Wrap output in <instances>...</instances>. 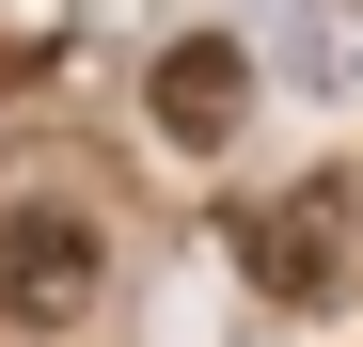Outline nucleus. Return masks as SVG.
<instances>
[{"instance_id":"nucleus-2","label":"nucleus","mask_w":363,"mask_h":347,"mask_svg":"<svg viewBox=\"0 0 363 347\" xmlns=\"http://www.w3.org/2000/svg\"><path fill=\"white\" fill-rule=\"evenodd\" d=\"M363 190H284L253 237H237V268H253V300H284V316H332L347 300V268H363Z\"/></svg>"},{"instance_id":"nucleus-4","label":"nucleus","mask_w":363,"mask_h":347,"mask_svg":"<svg viewBox=\"0 0 363 347\" xmlns=\"http://www.w3.org/2000/svg\"><path fill=\"white\" fill-rule=\"evenodd\" d=\"M300 79H316V95H363V0H300Z\"/></svg>"},{"instance_id":"nucleus-3","label":"nucleus","mask_w":363,"mask_h":347,"mask_svg":"<svg viewBox=\"0 0 363 347\" xmlns=\"http://www.w3.org/2000/svg\"><path fill=\"white\" fill-rule=\"evenodd\" d=\"M143 110H158V142H174V158H221L237 127H253V47H237V32H190V47H158Z\"/></svg>"},{"instance_id":"nucleus-1","label":"nucleus","mask_w":363,"mask_h":347,"mask_svg":"<svg viewBox=\"0 0 363 347\" xmlns=\"http://www.w3.org/2000/svg\"><path fill=\"white\" fill-rule=\"evenodd\" d=\"M111 300V237L79 205H0V331H95Z\"/></svg>"}]
</instances>
